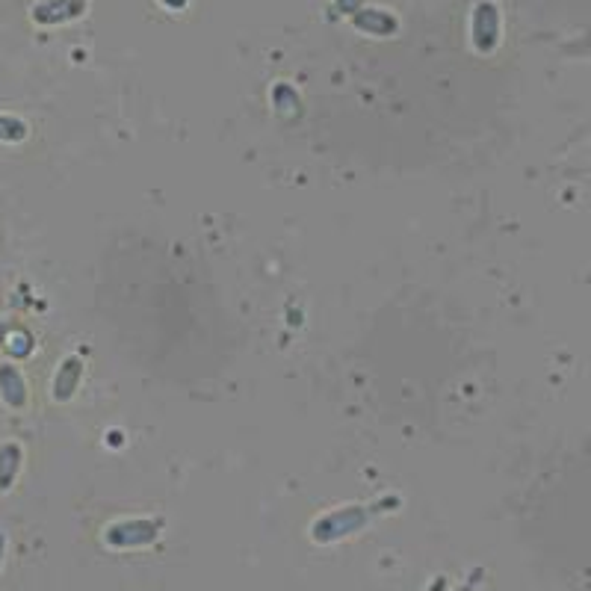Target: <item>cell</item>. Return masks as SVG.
Masks as SVG:
<instances>
[{"mask_svg": "<svg viewBox=\"0 0 591 591\" xmlns=\"http://www.w3.org/2000/svg\"><path fill=\"white\" fill-rule=\"evenodd\" d=\"M0 399H3V405L6 408H12V411H21L24 405H27V379H24V373L15 367V364H0Z\"/></svg>", "mask_w": 591, "mask_h": 591, "instance_id": "5b68a950", "label": "cell"}, {"mask_svg": "<svg viewBox=\"0 0 591 591\" xmlns=\"http://www.w3.org/2000/svg\"><path fill=\"white\" fill-rule=\"evenodd\" d=\"M157 529H160L157 521H122L107 529V541L113 547H139V544L154 541Z\"/></svg>", "mask_w": 591, "mask_h": 591, "instance_id": "3957f363", "label": "cell"}, {"mask_svg": "<svg viewBox=\"0 0 591 591\" xmlns=\"http://www.w3.org/2000/svg\"><path fill=\"white\" fill-rule=\"evenodd\" d=\"M3 550H6V538H3V532H0V565H3Z\"/></svg>", "mask_w": 591, "mask_h": 591, "instance_id": "4fadbf2b", "label": "cell"}, {"mask_svg": "<svg viewBox=\"0 0 591 591\" xmlns=\"http://www.w3.org/2000/svg\"><path fill=\"white\" fill-rule=\"evenodd\" d=\"M358 526H364V509L349 506V509H340L334 515L320 518L314 526V535H317V541H329V538H340V535L355 532Z\"/></svg>", "mask_w": 591, "mask_h": 591, "instance_id": "277c9868", "label": "cell"}, {"mask_svg": "<svg viewBox=\"0 0 591 591\" xmlns=\"http://www.w3.org/2000/svg\"><path fill=\"white\" fill-rule=\"evenodd\" d=\"M166 6H172V9H184L187 6V0H163Z\"/></svg>", "mask_w": 591, "mask_h": 591, "instance_id": "8fae6325", "label": "cell"}, {"mask_svg": "<svg viewBox=\"0 0 591 591\" xmlns=\"http://www.w3.org/2000/svg\"><path fill=\"white\" fill-rule=\"evenodd\" d=\"M352 24L361 33H370V36H394L396 30H399V21H396L388 9H373V6L358 9L355 18H352Z\"/></svg>", "mask_w": 591, "mask_h": 591, "instance_id": "52a82bcc", "label": "cell"}, {"mask_svg": "<svg viewBox=\"0 0 591 591\" xmlns=\"http://www.w3.org/2000/svg\"><path fill=\"white\" fill-rule=\"evenodd\" d=\"M500 33H503L500 6L494 0H479L473 6V15H470V39H473V48L479 54H491L500 45Z\"/></svg>", "mask_w": 591, "mask_h": 591, "instance_id": "6da1fadb", "label": "cell"}, {"mask_svg": "<svg viewBox=\"0 0 591 591\" xmlns=\"http://www.w3.org/2000/svg\"><path fill=\"white\" fill-rule=\"evenodd\" d=\"M21 461H24V450L15 441L0 444V494H6L15 485L21 473Z\"/></svg>", "mask_w": 591, "mask_h": 591, "instance_id": "ba28073f", "label": "cell"}, {"mask_svg": "<svg viewBox=\"0 0 591 591\" xmlns=\"http://www.w3.org/2000/svg\"><path fill=\"white\" fill-rule=\"evenodd\" d=\"M6 337H9V334H6V320H0V346L6 343Z\"/></svg>", "mask_w": 591, "mask_h": 591, "instance_id": "7c38bea8", "label": "cell"}, {"mask_svg": "<svg viewBox=\"0 0 591 591\" xmlns=\"http://www.w3.org/2000/svg\"><path fill=\"white\" fill-rule=\"evenodd\" d=\"M272 107L278 116H299V95L290 83L272 86Z\"/></svg>", "mask_w": 591, "mask_h": 591, "instance_id": "9c48e42d", "label": "cell"}, {"mask_svg": "<svg viewBox=\"0 0 591 591\" xmlns=\"http://www.w3.org/2000/svg\"><path fill=\"white\" fill-rule=\"evenodd\" d=\"M27 133H30V128H27L24 119L0 113V142H24Z\"/></svg>", "mask_w": 591, "mask_h": 591, "instance_id": "30bf717a", "label": "cell"}, {"mask_svg": "<svg viewBox=\"0 0 591 591\" xmlns=\"http://www.w3.org/2000/svg\"><path fill=\"white\" fill-rule=\"evenodd\" d=\"M80 379H83V361H80L77 355L63 358L60 367H57V373H54V385H51L54 399H57V402H68L71 396L77 394Z\"/></svg>", "mask_w": 591, "mask_h": 591, "instance_id": "8992f818", "label": "cell"}, {"mask_svg": "<svg viewBox=\"0 0 591 591\" xmlns=\"http://www.w3.org/2000/svg\"><path fill=\"white\" fill-rule=\"evenodd\" d=\"M86 9H89L86 0H42L30 9V18L39 27H57V24H68V21L83 18Z\"/></svg>", "mask_w": 591, "mask_h": 591, "instance_id": "7a4b0ae2", "label": "cell"}]
</instances>
